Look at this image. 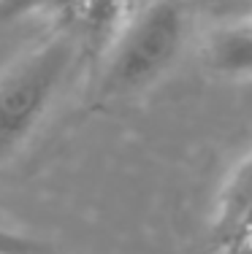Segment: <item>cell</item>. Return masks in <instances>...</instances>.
I'll list each match as a JSON object with an SVG mask.
<instances>
[{
  "label": "cell",
  "instance_id": "obj_1",
  "mask_svg": "<svg viewBox=\"0 0 252 254\" xmlns=\"http://www.w3.org/2000/svg\"><path fill=\"white\" fill-rule=\"evenodd\" d=\"M190 0H152L122 19L103 49L98 103H117L158 84L179 63L190 38Z\"/></svg>",
  "mask_w": 252,
  "mask_h": 254
},
{
  "label": "cell",
  "instance_id": "obj_2",
  "mask_svg": "<svg viewBox=\"0 0 252 254\" xmlns=\"http://www.w3.org/2000/svg\"><path fill=\"white\" fill-rule=\"evenodd\" d=\"M87 49L76 35L52 30L0 73V173L41 127Z\"/></svg>",
  "mask_w": 252,
  "mask_h": 254
},
{
  "label": "cell",
  "instance_id": "obj_3",
  "mask_svg": "<svg viewBox=\"0 0 252 254\" xmlns=\"http://www.w3.org/2000/svg\"><path fill=\"white\" fill-rule=\"evenodd\" d=\"M27 19H46L52 30L76 35L87 54H103L125 8L122 0H0V33Z\"/></svg>",
  "mask_w": 252,
  "mask_h": 254
},
{
  "label": "cell",
  "instance_id": "obj_4",
  "mask_svg": "<svg viewBox=\"0 0 252 254\" xmlns=\"http://www.w3.org/2000/svg\"><path fill=\"white\" fill-rule=\"evenodd\" d=\"M201 63L214 78L252 81V14L209 30L201 46Z\"/></svg>",
  "mask_w": 252,
  "mask_h": 254
},
{
  "label": "cell",
  "instance_id": "obj_5",
  "mask_svg": "<svg viewBox=\"0 0 252 254\" xmlns=\"http://www.w3.org/2000/svg\"><path fill=\"white\" fill-rule=\"evenodd\" d=\"M0 254H63L52 241L0 222Z\"/></svg>",
  "mask_w": 252,
  "mask_h": 254
},
{
  "label": "cell",
  "instance_id": "obj_6",
  "mask_svg": "<svg viewBox=\"0 0 252 254\" xmlns=\"http://www.w3.org/2000/svg\"><path fill=\"white\" fill-rule=\"evenodd\" d=\"M152 0H122V8H125V16L128 14H133V11H139L144 8V5H149Z\"/></svg>",
  "mask_w": 252,
  "mask_h": 254
},
{
  "label": "cell",
  "instance_id": "obj_7",
  "mask_svg": "<svg viewBox=\"0 0 252 254\" xmlns=\"http://www.w3.org/2000/svg\"><path fill=\"white\" fill-rule=\"evenodd\" d=\"M212 254H242V252H223V249H214Z\"/></svg>",
  "mask_w": 252,
  "mask_h": 254
}]
</instances>
